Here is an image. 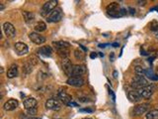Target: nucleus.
<instances>
[{
	"label": "nucleus",
	"instance_id": "nucleus-5",
	"mask_svg": "<svg viewBox=\"0 0 158 119\" xmlns=\"http://www.w3.org/2000/svg\"><path fill=\"white\" fill-rule=\"evenodd\" d=\"M61 19H62V12H61V9H59V8H55L54 11L47 17V21L49 23L59 22Z\"/></svg>",
	"mask_w": 158,
	"mask_h": 119
},
{
	"label": "nucleus",
	"instance_id": "nucleus-43",
	"mask_svg": "<svg viewBox=\"0 0 158 119\" xmlns=\"http://www.w3.org/2000/svg\"><path fill=\"white\" fill-rule=\"evenodd\" d=\"M83 119H92V118H83Z\"/></svg>",
	"mask_w": 158,
	"mask_h": 119
},
{
	"label": "nucleus",
	"instance_id": "nucleus-6",
	"mask_svg": "<svg viewBox=\"0 0 158 119\" xmlns=\"http://www.w3.org/2000/svg\"><path fill=\"white\" fill-rule=\"evenodd\" d=\"M66 83L68 86H74V87H80L85 83V81L82 76H69L66 79Z\"/></svg>",
	"mask_w": 158,
	"mask_h": 119
},
{
	"label": "nucleus",
	"instance_id": "nucleus-36",
	"mask_svg": "<svg viewBox=\"0 0 158 119\" xmlns=\"http://www.w3.org/2000/svg\"><path fill=\"white\" fill-rule=\"evenodd\" d=\"M97 57V54H96V53H92V54L90 55V58H91V59H95V58H96Z\"/></svg>",
	"mask_w": 158,
	"mask_h": 119
},
{
	"label": "nucleus",
	"instance_id": "nucleus-24",
	"mask_svg": "<svg viewBox=\"0 0 158 119\" xmlns=\"http://www.w3.org/2000/svg\"><path fill=\"white\" fill-rule=\"evenodd\" d=\"M145 76L147 78H149L150 81H158V75L154 73L151 70H146L145 71Z\"/></svg>",
	"mask_w": 158,
	"mask_h": 119
},
{
	"label": "nucleus",
	"instance_id": "nucleus-27",
	"mask_svg": "<svg viewBox=\"0 0 158 119\" xmlns=\"http://www.w3.org/2000/svg\"><path fill=\"white\" fill-rule=\"evenodd\" d=\"M134 71H135L136 75L138 76H145V71H146V68H142V67H139V66H136L134 68Z\"/></svg>",
	"mask_w": 158,
	"mask_h": 119
},
{
	"label": "nucleus",
	"instance_id": "nucleus-12",
	"mask_svg": "<svg viewBox=\"0 0 158 119\" xmlns=\"http://www.w3.org/2000/svg\"><path fill=\"white\" fill-rule=\"evenodd\" d=\"M149 108V104L148 103H142V104H138L136 105L135 107L133 108V113L134 116H139L142 115L143 113H145Z\"/></svg>",
	"mask_w": 158,
	"mask_h": 119
},
{
	"label": "nucleus",
	"instance_id": "nucleus-14",
	"mask_svg": "<svg viewBox=\"0 0 158 119\" xmlns=\"http://www.w3.org/2000/svg\"><path fill=\"white\" fill-rule=\"evenodd\" d=\"M18 105H19V101H18L17 99L11 98L4 103L3 108H4V110H6V111H13L18 107Z\"/></svg>",
	"mask_w": 158,
	"mask_h": 119
},
{
	"label": "nucleus",
	"instance_id": "nucleus-11",
	"mask_svg": "<svg viewBox=\"0 0 158 119\" xmlns=\"http://www.w3.org/2000/svg\"><path fill=\"white\" fill-rule=\"evenodd\" d=\"M29 39L36 45H42L46 42V38L44 36L40 35L37 32H32V33L29 34Z\"/></svg>",
	"mask_w": 158,
	"mask_h": 119
},
{
	"label": "nucleus",
	"instance_id": "nucleus-19",
	"mask_svg": "<svg viewBox=\"0 0 158 119\" xmlns=\"http://www.w3.org/2000/svg\"><path fill=\"white\" fill-rule=\"evenodd\" d=\"M52 49L49 46H43L38 50V53L40 55L44 56V57H51L52 55Z\"/></svg>",
	"mask_w": 158,
	"mask_h": 119
},
{
	"label": "nucleus",
	"instance_id": "nucleus-25",
	"mask_svg": "<svg viewBox=\"0 0 158 119\" xmlns=\"http://www.w3.org/2000/svg\"><path fill=\"white\" fill-rule=\"evenodd\" d=\"M46 29H47V25H46V23L43 22V21H40V22L37 23L35 26V30L37 32H44V31H46Z\"/></svg>",
	"mask_w": 158,
	"mask_h": 119
},
{
	"label": "nucleus",
	"instance_id": "nucleus-17",
	"mask_svg": "<svg viewBox=\"0 0 158 119\" xmlns=\"http://www.w3.org/2000/svg\"><path fill=\"white\" fill-rule=\"evenodd\" d=\"M86 73V68L84 66H80V65H75L73 66L72 68V76H81L82 75Z\"/></svg>",
	"mask_w": 158,
	"mask_h": 119
},
{
	"label": "nucleus",
	"instance_id": "nucleus-20",
	"mask_svg": "<svg viewBox=\"0 0 158 119\" xmlns=\"http://www.w3.org/2000/svg\"><path fill=\"white\" fill-rule=\"evenodd\" d=\"M17 76H18V66L16 65V63H13L7 71V78H14Z\"/></svg>",
	"mask_w": 158,
	"mask_h": 119
},
{
	"label": "nucleus",
	"instance_id": "nucleus-35",
	"mask_svg": "<svg viewBox=\"0 0 158 119\" xmlns=\"http://www.w3.org/2000/svg\"><path fill=\"white\" fill-rule=\"evenodd\" d=\"M138 5H140V6H144V5L147 3V1H145V0H143V1H138Z\"/></svg>",
	"mask_w": 158,
	"mask_h": 119
},
{
	"label": "nucleus",
	"instance_id": "nucleus-29",
	"mask_svg": "<svg viewBox=\"0 0 158 119\" xmlns=\"http://www.w3.org/2000/svg\"><path fill=\"white\" fill-rule=\"evenodd\" d=\"M149 29L151 31H158V21H152L149 24Z\"/></svg>",
	"mask_w": 158,
	"mask_h": 119
},
{
	"label": "nucleus",
	"instance_id": "nucleus-30",
	"mask_svg": "<svg viewBox=\"0 0 158 119\" xmlns=\"http://www.w3.org/2000/svg\"><path fill=\"white\" fill-rule=\"evenodd\" d=\"M27 112L29 115H36L37 112H38V109H37V107H34V108H31V109H28Z\"/></svg>",
	"mask_w": 158,
	"mask_h": 119
},
{
	"label": "nucleus",
	"instance_id": "nucleus-4",
	"mask_svg": "<svg viewBox=\"0 0 158 119\" xmlns=\"http://www.w3.org/2000/svg\"><path fill=\"white\" fill-rule=\"evenodd\" d=\"M57 96H59V99H60V101L63 102V104L68 105V106H78L77 103L72 101L71 95L66 93L65 91H59L57 93Z\"/></svg>",
	"mask_w": 158,
	"mask_h": 119
},
{
	"label": "nucleus",
	"instance_id": "nucleus-18",
	"mask_svg": "<svg viewBox=\"0 0 158 119\" xmlns=\"http://www.w3.org/2000/svg\"><path fill=\"white\" fill-rule=\"evenodd\" d=\"M128 97L131 102H139L142 99L140 94L138 93V91L136 90H130L128 92Z\"/></svg>",
	"mask_w": 158,
	"mask_h": 119
},
{
	"label": "nucleus",
	"instance_id": "nucleus-8",
	"mask_svg": "<svg viewBox=\"0 0 158 119\" xmlns=\"http://www.w3.org/2000/svg\"><path fill=\"white\" fill-rule=\"evenodd\" d=\"M44 106H46L47 109L52 110V111H59L60 108H61V104L57 99L54 98H49L47 99L46 103H44Z\"/></svg>",
	"mask_w": 158,
	"mask_h": 119
},
{
	"label": "nucleus",
	"instance_id": "nucleus-26",
	"mask_svg": "<svg viewBox=\"0 0 158 119\" xmlns=\"http://www.w3.org/2000/svg\"><path fill=\"white\" fill-rule=\"evenodd\" d=\"M57 55H59L62 60L68 59V57H69V49H68V50H60V51H57Z\"/></svg>",
	"mask_w": 158,
	"mask_h": 119
},
{
	"label": "nucleus",
	"instance_id": "nucleus-2",
	"mask_svg": "<svg viewBox=\"0 0 158 119\" xmlns=\"http://www.w3.org/2000/svg\"><path fill=\"white\" fill-rule=\"evenodd\" d=\"M147 86H149L147 79L144 78L143 76H138V75L133 78V81H131L130 83V86H133V88H138V89H140L142 87Z\"/></svg>",
	"mask_w": 158,
	"mask_h": 119
},
{
	"label": "nucleus",
	"instance_id": "nucleus-10",
	"mask_svg": "<svg viewBox=\"0 0 158 119\" xmlns=\"http://www.w3.org/2000/svg\"><path fill=\"white\" fill-rule=\"evenodd\" d=\"M15 52L18 56H24L27 55L29 52V47L23 42H17L14 46Z\"/></svg>",
	"mask_w": 158,
	"mask_h": 119
},
{
	"label": "nucleus",
	"instance_id": "nucleus-7",
	"mask_svg": "<svg viewBox=\"0 0 158 119\" xmlns=\"http://www.w3.org/2000/svg\"><path fill=\"white\" fill-rule=\"evenodd\" d=\"M2 28H3V32L7 38H14L16 36V29L12 23L5 22L2 25Z\"/></svg>",
	"mask_w": 158,
	"mask_h": 119
},
{
	"label": "nucleus",
	"instance_id": "nucleus-38",
	"mask_svg": "<svg viewBox=\"0 0 158 119\" xmlns=\"http://www.w3.org/2000/svg\"><path fill=\"white\" fill-rule=\"evenodd\" d=\"M114 57H115V55H114V54L110 55V59H111V61H114Z\"/></svg>",
	"mask_w": 158,
	"mask_h": 119
},
{
	"label": "nucleus",
	"instance_id": "nucleus-39",
	"mask_svg": "<svg viewBox=\"0 0 158 119\" xmlns=\"http://www.w3.org/2000/svg\"><path fill=\"white\" fill-rule=\"evenodd\" d=\"M4 9V6H3V4L1 3V5H0V10H3Z\"/></svg>",
	"mask_w": 158,
	"mask_h": 119
},
{
	"label": "nucleus",
	"instance_id": "nucleus-23",
	"mask_svg": "<svg viewBox=\"0 0 158 119\" xmlns=\"http://www.w3.org/2000/svg\"><path fill=\"white\" fill-rule=\"evenodd\" d=\"M145 117L146 119H158V109H152L148 111Z\"/></svg>",
	"mask_w": 158,
	"mask_h": 119
},
{
	"label": "nucleus",
	"instance_id": "nucleus-21",
	"mask_svg": "<svg viewBox=\"0 0 158 119\" xmlns=\"http://www.w3.org/2000/svg\"><path fill=\"white\" fill-rule=\"evenodd\" d=\"M22 15H23V18L26 23H33L34 20H35V14H34L33 12L24 11L22 13Z\"/></svg>",
	"mask_w": 158,
	"mask_h": 119
},
{
	"label": "nucleus",
	"instance_id": "nucleus-42",
	"mask_svg": "<svg viewBox=\"0 0 158 119\" xmlns=\"http://www.w3.org/2000/svg\"><path fill=\"white\" fill-rule=\"evenodd\" d=\"M117 75H118V73H117V71H114V76H115V78H117V76H118Z\"/></svg>",
	"mask_w": 158,
	"mask_h": 119
},
{
	"label": "nucleus",
	"instance_id": "nucleus-3",
	"mask_svg": "<svg viewBox=\"0 0 158 119\" xmlns=\"http://www.w3.org/2000/svg\"><path fill=\"white\" fill-rule=\"evenodd\" d=\"M57 5V1L56 0H51V1H47L46 3L43 5L41 9V14L42 16H47L55 9Z\"/></svg>",
	"mask_w": 158,
	"mask_h": 119
},
{
	"label": "nucleus",
	"instance_id": "nucleus-16",
	"mask_svg": "<svg viewBox=\"0 0 158 119\" xmlns=\"http://www.w3.org/2000/svg\"><path fill=\"white\" fill-rule=\"evenodd\" d=\"M52 45H54V49L56 50V51H60V50H68L70 48V46H71L68 42H65V41L54 42Z\"/></svg>",
	"mask_w": 158,
	"mask_h": 119
},
{
	"label": "nucleus",
	"instance_id": "nucleus-13",
	"mask_svg": "<svg viewBox=\"0 0 158 119\" xmlns=\"http://www.w3.org/2000/svg\"><path fill=\"white\" fill-rule=\"evenodd\" d=\"M61 66H62V70L66 73L67 76H72V68H73V65L71 63L70 60L69 59H64L62 60L61 62Z\"/></svg>",
	"mask_w": 158,
	"mask_h": 119
},
{
	"label": "nucleus",
	"instance_id": "nucleus-9",
	"mask_svg": "<svg viewBox=\"0 0 158 119\" xmlns=\"http://www.w3.org/2000/svg\"><path fill=\"white\" fill-rule=\"evenodd\" d=\"M138 93L140 94L142 98H150L152 96V94L154 93V86H144L142 88L138 89Z\"/></svg>",
	"mask_w": 158,
	"mask_h": 119
},
{
	"label": "nucleus",
	"instance_id": "nucleus-31",
	"mask_svg": "<svg viewBox=\"0 0 158 119\" xmlns=\"http://www.w3.org/2000/svg\"><path fill=\"white\" fill-rule=\"evenodd\" d=\"M79 111L80 112H87V113H92V112H94V110L92 109V108H81V109H79Z\"/></svg>",
	"mask_w": 158,
	"mask_h": 119
},
{
	"label": "nucleus",
	"instance_id": "nucleus-32",
	"mask_svg": "<svg viewBox=\"0 0 158 119\" xmlns=\"http://www.w3.org/2000/svg\"><path fill=\"white\" fill-rule=\"evenodd\" d=\"M109 93H110V95H112L113 101H116V95H115V93H114V91H113L112 89L109 88Z\"/></svg>",
	"mask_w": 158,
	"mask_h": 119
},
{
	"label": "nucleus",
	"instance_id": "nucleus-33",
	"mask_svg": "<svg viewBox=\"0 0 158 119\" xmlns=\"http://www.w3.org/2000/svg\"><path fill=\"white\" fill-rule=\"evenodd\" d=\"M25 114H22V116H21V119H41V118H39V117H27V116H24Z\"/></svg>",
	"mask_w": 158,
	"mask_h": 119
},
{
	"label": "nucleus",
	"instance_id": "nucleus-15",
	"mask_svg": "<svg viewBox=\"0 0 158 119\" xmlns=\"http://www.w3.org/2000/svg\"><path fill=\"white\" fill-rule=\"evenodd\" d=\"M23 104H24V107L28 110V109H31V108L37 107L38 101H37V99L34 98V97H27V98L24 99Z\"/></svg>",
	"mask_w": 158,
	"mask_h": 119
},
{
	"label": "nucleus",
	"instance_id": "nucleus-41",
	"mask_svg": "<svg viewBox=\"0 0 158 119\" xmlns=\"http://www.w3.org/2000/svg\"><path fill=\"white\" fill-rule=\"evenodd\" d=\"M113 46H114V47H118V43H114V44H113Z\"/></svg>",
	"mask_w": 158,
	"mask_h": 119
},
{
	"label": "nucleus",
	"instance_id": "nucleus-34",
	"mask_svg": "<svg viewBox=\"0 0 158 119\" xmlns=\"http://www.w3.org/2000/svg\"><path fill=\"white\" fill-rule=\"evenodd\" d=\"M79 101H81V102H88L89 99L86 98V97H80V98H79Z\"/></svg>",
	"mask_w": 158,
	"mask_h": 119
},
{
	"label": "nucleus",
	"instance_id": "nucleus-1",
	"mask_svg": "<svg viewBox=\"0 0 158 119\" xmlns=\"http://www.w3.org/2000/svg\"><path fill=\"white\" fill-rule=\"evenodd\" d=\"M107 12L108 14L111 15L112 17H122V16L126 14V10L123 9V8L120 7V5L117 2H111V3L107 6Z\"/></svg>",
	"mask_w": 158,
	"mask_h": 119
},
{
	"label": "nucleus",
	"instance_id": "nucleus-28",
	"mask_svg": "<svg viewBox=\"0 0 158 119\" xmlns=\"http://www.w3.org/2000/svg\"><path fill=\"white\" fill-rule=\"evenodd\" d=\"M74 57L77 60H84V52L79 49H76L74 51Z\"/></svg>",
	"mask_w": 158,
	"mask_h": 119
},
{
	"label": "nucleus",
	"instance_id": "nucleus-37",
	"mask_svg": "<svg viewBox=\"0 0 158 119\" xmlns=\"http://www.w3.org/2000/svg\"><path fill=\"white\" fill-rule=\"evenodd\" d=\"M130 14H135V10L133 9V8H130Z\"/></svg>",
	"mask_w": 158,
	"mask_h": 119
},
{
	"label": "nucleus",
	"instance_id": "nucleus-40",
	"mask_svg": "<svg viewBox=\"0 0 158 119\" xmlns=\"http://www.w3.org/2000/svg\"><path fill=\"white\" fill-rule=\"evenodd\" d=\"M155 68H156V71H158V61H157V63H156V65H155Z\"/></svg>",
	"mask_w": 158,
	"mask_h": 119
},
{
	"label": "nucleus",
	"instance_id": "nucleus-22",
	"mask_svg": "<svg viewBox=\"0 0 158 119\" xmlns=\"http://www.w3.org/2000/svg\"><path fill=\"white\" fill-rule=\"evenodd\" d=\"M33 68H34V65L31 62H27L23 65V75L25 76H28L33 71Z\"/></svg>",
	"mask_w": 158,
	"mask_h": 119
}]
</instances>
